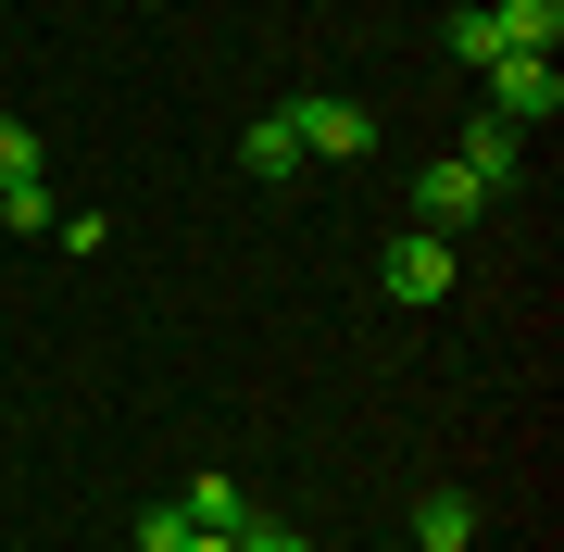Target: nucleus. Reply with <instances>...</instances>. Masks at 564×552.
I'll list each match as a JSON object with an SVG mask.
<instances>
[{
	"mask_svg": "<svg viewBox=\"0 0 564 552\" xmlns=\"http://www.w3.org/2000/svg\"><path fill=\"white\" fill-rule=\"evenodd\" d=\"M452 277H464V264H452L440 226H402V239H389V264H377V289H389V302H414V314L452 302Z\"/></svg>",
	"mask_w": 564,
	"mask_h": 552,
	"instance_id": "nucleus-1",
	"label": "nucleus"
},
{
	"mask_svg": "<svg viewBox=\"0 0 564 552\" xmlns=\"http://www.w3.org/2000/svg\"><path fill=\"white\" fill-rule=\"evenodd\" d=\"M477 202H489V188L464 176V164H426V176H414V226H440V239H452V226L477 214Z\"/></svg>",
	"mask_w": 564,
	"mask_h": 552,
	"instance_id": "nucleus-6",
	"label": "nucleus"
},
{
	"mask_svg": "<svg viewBox=\"0 0 564 552\" xmlns=\"http://www.w3.org/2000/svg\"><path fill=\"white\" fill-rule=\"evenodd\" d=\"M440 39H452V63H464V76H489V63L514 51V39H502V13H489V0H464V13L440 25Z\"/></svg>",
	"mask_w": 564,
	"mask_h": 552,
	"instance_id": "nucleus-7",
	"label": "nucleus"
},
{
	"mask_svg": "<svg viewBox=\"0 0 564 552\" xmlns=\"http://www.w3.org/2000/svg\"><path fill=\"white\" fill-rule=\"evenodd\" d=\"M489 113H502V126H552V113H564L552 51H502V63H489Z\"/></svg>",
	"mask_w": 564,
	"mask_h": 552,
	"instance_id": "nucleus-2",
	"label": "nucleus"
},
{
	"mask_svg": "<svg viewBox=\"0 0 564 552\" xmlns=\"http://www.w3.org/2000/svg\"><path fill=\"white\" fill-rule=\"evenodd\" d=\"M188 552H239V540H202V528H188Z\"/></svg>",
	"mask_w": 564,
	"mask_h": 552,
	"instance_id": "nucleus-14",
	"label": "nucleus"
},
{
	"mask_svg": "<svg viewBox=\"0 0 564 552\" xmlns=\"http://www.w3.org/2000/svg\"><path fill=\"white\" fill-rule=\"evenodd\" d=\"M239 552H314L302 528H276V515H251V528H239Z\"/></svg>",
	"mask_w": 564,
	"mask_h": 552,
	"instance_id": "nucleus-13",
	"label": "nucleus"
},
{
	"mask_svg": "<svg viewBox=\"0 0 564 552\" xmlns=\"http://www.w3.org/2000/svg\"><path fill=\"white\" fill-rule=\"evenodd\" d=\"M239 164H251V176H302V126H289V101H276V113H251Z\"/></svg>",
	"mask_w": 564,
	"mask_h": 552,
	"instance_id": "nucleus-8",
	"label": "nucleus"
},
{
	"mask_svg": "<svg viewBox=\"0 0 564 552\" xmlns=\"http://www.w3.org/2000/svg\"><path fill=\"white\" fill-rule=\"evenodd\" d=\"M289 126H302V164H364L377 151V113L364 101H289Z\"/></svg>",
	"mask_w": 564,
	"mask_h": 552,
	"instance_id": "nucleus-3",
	"label": "nucleus"
},
{
	"mask_svg": "<svg viewBox=\"0 0 564 552\" xmlns=\"http://www.w3.org/2000/svg\"><path fill=\"white\" fill-rule=\"evenodd\" d=\"M139 552H188V515H176V502H151V515H139Z\"/></svg>",
	"mask_w": 564,
	"mask_h": 552,
	"instance_id": "nucleus-12",
	"label": "nucleus"
},
{
	"mask_svg": "<svg viewBox=\"0 0 564 552\" xmlns=\"http://www.w3.org/2000/svg\"><path fill=\"white\" fill-rule=\"evenodd\" d=\"M452 164L477 176L489 202H502V188H514V164H527V126H502V113H477V126H464V151H452Z\"/></svg>",
	"mask_w": 564,
	"mask_h": 552,
	"instance_id": "nucleus-4",
	"label": "nucleus"
},
{
	"mask_svg": "<svg viewBox=\"0 0 564 552\" xmlns=\"http://www.w3.org/2000/svg\"><path fill=\"white\" fill-rule=\"evenodd\" d=\"M176 515H188L202 540H239V528H251V490H239V477H188V490H176Z\"/></svg>",
	"mask_w": 564,
	"mask_h": 552,
	"instance_id": "nucleus-5",
	"label": "nucleus"
},
{
	"mask_svg": "<svg viewBox=\"0 0 564 552\" xmlns=\"http://www.w3.org/2000/svg\"><path fill=\"white\" fill-rule=\"evenodd\" d=\"M25 176H39V126L0 113V188H25Z\"/></svg>",
	"mask_w": 564,
	"mask_h": 552,
	"instance_id": "nucleus-11",
	"label": "nucleus"
},
{
	"mask_svg": "<svg viewBox=\"0 0 564 552\" xmlns=\"http://www.w3.org/2000/svg\"><path fill=\"white\" fill-rule=\"evenodd\" d=\"M489 13H502L514 51H552V39H564V0H489Z\"/></svg>",
	"mask_w": 564,
	"mask_h": 552,
	"instance_id": "nucleus-10",
	"label": "nucleus"
},
{
	"mask_svg": "<svg viewBox=\"0 0 564 552\" xmlns=\"http://www.w3.org/2000/svg\"><path fill=\"white\" fill-rule=\"evenodd\" d=\"M414 540L426 552H464V540H477V502H464V490H426L414 502Z\"/></svg>",
	"mask_w": 564,
	"mask_h": 552,
	"instance_id": "nucleus-9",
	"label": "nucleus"
}]
</instances>
